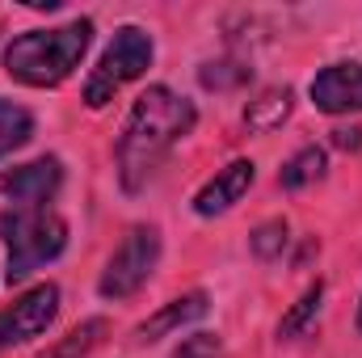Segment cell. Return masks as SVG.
Wrapping results in <instances>:
<instances>
[{
    "mask_svg": "<svg viewBox=\"0 0 362 358\" xmlns=\"http://www.w3.org/2000/svg\"><path fill=\"white\" fill-rule=\"evenodd\" d=\"M194 122H198L194 101L173 93L169 85H152L148 93H139L127 114V127L118 135V152H114L122 190L127 194L144 190L165 165V156L194 131Z\"/></svg>",
    "mask_w": 362,
    "mask_h": 358,
    "instance_id": "cell-1",
    "label": "cell"
},
{
    "mask_svg": "<svg viewBox=\"0 0 362 358\" xmlns=\"http://www.w3.org/2000/svg\"><path fill=\"white\" fill-rule=\"evenodd\" d=\"M89 42H93L89 17L55 25V30H25L4 47V72L25 89H55L81 68Z\"/></svg>",
    "mask_w": 362,
    "mask_h": 358,
    "instance_id": "cell-2",
    "label": "cell"
},
{
    "mask_svg": "<svg viewBox=\"0 0 362 358\" xmlns=\"http://www.w3.org/2000/svg\"><path fill=\"white\" fill-rule=\"evenodd\" d=\"M0 241H4V282H25L30 274L47 262H55L68 245V224L64 215H55L51 207H34L21 211L13 207L8 215H0Z\"/></svg>",
    "mask_w": 362,
    "mask_h": 358,
    "instance_id": "cell-3",
    "label": "cell"
},
{
    "mask_svg": "<svg viewBox=\"0 0 362 358\" xmlns=\"http://www.w3.org/2000/svg\"><path fill=\"white\" fill-rule=\"evenodd\" d=\"M148 64H152V34L139 30V25L114 30V42L101 51L97 68H93L89 81H85V105L89 110L110 105L131 81H139L148 72Z\"/></svg>",
    "mask_w": 362,
    "mask_h": 358,
    "instance_id": "cell-4",
    "label": "cell"
},
{
    "mask_svg": "<svg viewBox=\"0 0 362 358\" xmlns=\"http://www.w3.org/2000/svg\"><path fill=\"white\" fill-rule=\"evenodd\" d=\"M156 262H160V228H152V224L131 228V232L122 236V245L110 253L101 278H97L101 299H114V304H118V299H131V295L152 278Z\"/></svg>",
    "mask_w": 362,
    "mask_h": 358,
    "instance_id": "cell-5",
    "label": "cell"
},
{
    "mask_svg": "<svg viewBox=\"0 0 362 358\" xmlns=\"http://www.w3.org/2000/svg\"><path fill=\"white\" fill-rule=\"evenodd\" d=\"M55 316H59V287L55 282H38L25 295H17L8 308H0V354L42 337L55 325Z\"/></svg>",
    "mask_w": 362,
    "mask_h": 358,
    "instance_id": "cell-6",
    "label": "cell"
},
{
    "mask_svg": "<svg viewBox=\"0 0 362 358\" xmlns=\"http://www.w3.org/2000/svg\"><path fill=\"white\" fill-rule=\"evenodd\" d=\"M64 185V165L55 156H38L30 165H17L0 178V194L21 207V211H34V207H47Z\"/></svg>",
    "mask_w": 362,
    "mask_h": 358,
    "instance_id": "cell-7",
    "label": "cell"
},
{
    "mask_svg": "<svg viewBox=\"0 0 362 358\" xmlns=\"http://www.w3.org/2000/svg\"><path fill=\"white\" fill-rule=\"evenodd\" d=\"M312 105L320 114H358L362 110V64L346 59V64H329L312 76Z\"/></svg>",
    "mask_w": 362,
    "mask_h": 358,
    "instance_id": "cell-8",
    "label": "cell"
},
{
    "mask_svg": "<svg viewBox=\"0 0 362 358\" xmlns=\"http://www.w3.org/2000/svg\"><path fill=\"white\" fill-rule=\"evenodd\" d=\"M253 181H257V165L240 156V161H232L228 169H219L215 178L194 194V211H198L202 219H215V215L232 211V207L249 194V185H253Z\"/></svg>",
    "mask_w": 362,
    "mask_h": 358,
    "instance_id": "cell-9",
    "label": "cell"
},
{
    "mask_svg": "<svg viewBox=\"0 0 362 358\" xmlns=\"http://www.w3.org/2000/svg\"><path fill=\"white\" fill-rule=\"evenodd\" d=\"M206 308H211L206 291H189V295H181V299H173V304H165L160 312H152V316L135 329V337H139V342H160V337L177 333V329H185V325H194L198 316H206Z\"/></svg>",
    "mask_w": 362,
    "mask_h": 358,
    "instance_id": "cell-10",
    "label": "cell"
},
{
    "mask_svg": "<svg viewBox=\"0 0 362 358\" xmlns=\"http://www.w3.org/2000/svg\"><path fill=\"white\" fill-rule=\"evenodd\" d=\"M291 110H295V93L286 85L282 89H266V93H257V101L245 105V127L253 135H270V131H278L291 118Z\"/></svg>",
    "mask_w": 362,
    "mask_h": 358,
    "instance_id": "cell-11",
    "label": "cell"
},
{
    "mask_svg": "<svg viewBox=\"0 0 362 358\" xmlns=\"http://www.w3.org/2000/svg\"><path fill=\"white\" fill-rule=\"evenodd\" d=\"M320 299H325V282H312L299 299H295V308L282 316V325H278V337H286V342H295V337H303L312 325H316V316H320Z\"/></svg>",
    "mask_w": 362,
    "mask_h": 358,
    "instance_id": "cell-12",
    "label": "cell"
},
{
    "mask_svg": "<svg viewBox=\"0 0 362 358\" xmlns=\"http://www.w3.org/2000/svg\"><path fill=\"white\" fill-rule=\"evenodd\" d=\"M30 135H34V114L17 101L0 97V161L8 152H17L21 144H30Z\"/></svg>",
    "mask_w": 362,
    "mask_h": 358,
    "instance_id": "cell-13",
    "label": "cell"
},
{
    "mask_svg": "<svg viewBox=\"0 0 362 358\" xmlns=\"http://www.w3.org/2000/svg\"><path fill=\"white\" fill-rule=\"evenodd\" d=\"M325 178V152L320 148H299L286 165H282V190H308V185H316V181Z\"/></svg>",
    "mask_w": 362,
    "mask_h": 358,
    "instance_id": "cell-14",
    "label": "cell"
},
{
    "mask_svg": "<svg viewBox=\"0 0 362 358\" xmlns=\"http://www.w3.org/2000/svg\"><path fill=\"white\" fill-rule=\"evenodd\" d=\"M105 329H110V325H105L101 316H93V321H85V325H76L64 342H55L42 358H85L93 346L101 342V333H105Z\"/></svg>",
    "mask_w": 362,
    "mask_h": 358,
    "instance_id": "cell-15",
    "label": "cell"
},
{
    "mask_svg": "<svg viewBox=\"0 0 362 358\" xmlns=\"http://www.w3.org/2000/svg\"><path fill=\"white\" fill-rule=\"evenodd\" d=\"M286 241H291V228H286V219H266V224H262V228L249 236V245H253V253H257L262 262H274V258H282Z\"/></svg>",
    "mask_w": 362,
    "mask_h": 358,
    "instance_id": "cell-16",
    "label": "cell"
},
{
    "mask_svg": "<svg viewBox=\"0 0 362 358\" xmlns=\"http://www.w3.org/2000/svg\"><path fill=\"white\" fill-rule=\"evenodd\" d=\"M173 358H223V342H219V333H189V337H181Z\"/></svg>",
    "mask_w": 362,
    "mask_h": 358,
    "instance_id": "cell-17",
    "label": "cell"
},
{
    "mask_svg": "<svg viewBox=\"0 0 362 358\" xmlns=\"http://www.w3.org/2000/svg\"><path fill=\"white\" fill-rule=\"evenodd\" d=\"M333 144L337 148H362V131L358 127H337L333 131Z\"/></svg>",
    "mask_w": 362,
    "mask_h": 358,
    "instance_id": "cell-18",
    "label": "cell"
},
{
    "mask_svg": "<svg viewBox=\"0 0 362 358\" xmlns=\"http://www.w3.org/2000/svg\"><path fill=\"white\" fill-rule=\"evenodd\" d=\"M358 329H362V304H358Z\"/></svg>",
    "mask_w": 362,
    "mask_h": 358,
    "instance_id": "cell-19",
    "label": "cell"
}]
</instances>
